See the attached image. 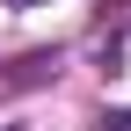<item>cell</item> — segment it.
<instances>
[{"mask_svg":"<svg viewBox=\"0 0 131 131\" xmlns=\"http://www.w3.org/2000/svg\"><path fill=\"white\" fill-rule=\"evenodd\" d=\"M102 131H131V109H117V117H109V124H102Z\"/></svg>","mask_w":131,"mask_h":131,"instance_id":"6da1fadb","label":"cell"},{"mask_svg":"<svg viewBox=\"0 0 131 131\" xmlns=\"http://www.w3.org/2000/svg\"><path fill=\"white\" fill-rule=\"evenodd\" d=\"M15 7H37V0H15Z\"/></svg>","mask_w":131,"mask_h":131,"instance_id":"7a4b0ae2","label":"cell"}]
</instances>
